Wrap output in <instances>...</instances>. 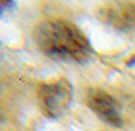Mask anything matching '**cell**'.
I'll list each match as a JSON object with an SVG mask.
<instances>
[{"label": "cell", "instance_id": "7a4b0ae2", "mask_svg": "<svg viewBox=\"0 0 135 131\" xmlns=\"http://www.w3.org/2000/svg\"><path fill=\"white\" fill-rule=\"evenodd\" d=\"M73 101V87L67 79L43 84L38 88V102L43 113L50 119L62 116Z\"/></svg>", "mask_w": 135, "mask_h": 131}, {"label": "cell", "instance_id": "3957f363", "mask_svg": "<svg viewBox=\"0 0 135 131\" xmlns=\"http://www.w3.org/2000/svg\"><path fill=\"white\" fill-rule=\"evenodd\" d=\"M86 104L99 118L108 125H112L115 128H120L123 125L120 110L115 99L103 90H93L86 98Z\"/></svg>", "mask_w": 135, "mask_h": 131}, {"label": "cell", "instance_id": "6da1fadb", "mask_svg": "<svg viewBox=\"0 0 135 131\" xmlns=\"http://www.w3.org/2000/svg\"><path fill=\"white\" fill-rule=\"evenodd\" d=\"M38 49L53 60L86 62L93 56L91 44L79 28L65 20H46L33 34Z\"/></svg>", "mask_w": 135, "mask_h": 131}, {"label": "cell", "instance_id": "5b68a950", "mask_svg": "<svg viewBox=\"0 0 135 131\" xmlns=\"http://www.w3.org/2000/svg\"><path fill=\"white\" fill-rule=\"evenodd\" d=\"M14 5H15L14 2H0V15H2V14L5 12L6 9H9V8H12Z\"/></svg>", "mask_w": 135, "mask_h": 131}, {"label": "cell", "instance_id": "277c9868", "mask_svg": "<svg viewBox=\"0 0 135 131\" xmlns=\"http://www.w3.org/2000/svg\"><path fill=\"white\" fill-rule=\"evenodd\" d=\"M112 25L120 28H135V6H118L109 11Z\"/></svg>", "mask_w": 135, "mask_h": 131}]
</instances>
